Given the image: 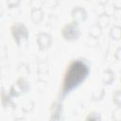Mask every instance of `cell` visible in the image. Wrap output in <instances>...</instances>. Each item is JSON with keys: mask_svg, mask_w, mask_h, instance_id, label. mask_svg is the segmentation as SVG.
Masks as SVG:
<instances>
[{"mask_svg": "<svg viewBox=\"0 0 121 121\" xmlns=\"http://www.w3.org/2000/svg\"><path fill=\"white\" fill-rule=\"evenodd\" d=\"M112 6L116 9H121V0H113Z\"/></svg>", "mask_w": 121, "mask_h": 121, "instance_id": "cell-17", "label": "cell"}, {"mask_svg": "<svg viewBox=\"0 0 121 121\" xmlns=\"http://www.w3.org/2000/svg\"><path fill=\"white\" fill-rule=\"evenodd\" d=\"M110 37L112 39V40H115V41H119L121 40V26H112L110 29Z\"/></svg>", "mask_w": 121, "mask_h": 121, "instance_id": "cell-9", "label": "cell"}, {"mask_svg": "<svg viewBox=\"0 0 121 121\" xmlns=\"http://www.w3.org/2000/svg\"><path fill=\"white\" fill-rule=\"evenodd\" d=\"M61 36L65 41L74 42L77 41L80 36V29L78 27V24L72 21L61 28Z\"/></svg>", "mask_w": 121, "mask_h": 121, "instance_id": "cell-3", "label": "cell"}, {"mask_svg": "<svg viewBox=\"0 0 121 121\" xmlns=\"http://www.w3.org/2000/svg\"><path fill=\"white\" fill-rule=\"evenodd\" d=\"M6 3L9 9H13V8H17L20 5L21 0H6Z\"/></svg>", "mask_w": 121, "mask_h": 121, "instance_id": "cell-15", "label": "cell"}, {"mask_svg": "<svg viewBox=\"0 0 121 121\" xmlns=\"http://www.w3.org/2000/svg\"><path fill=\"white\" fill-rule=\"evenodd\" d=\"M10 32L13 37V40L17 43L19 47L25 46L27 44L28 42V37H29V32L26 26L20 23L16 22L10 26Z\"/></svg>", "mask_w": 121, "mask_h": 121, "instance_id": "cell-2", "label": "cell"}, {"mask_svg": "<svg viewBox=\"0 0 121 121\" xmlns=\"http://www.w3.org/2000/svg\"><path fill=\"white\" fill-rule=\"evenodd\" d=\"M29 90V84L28 81L25 78H19L15 83H13L10 86L9 89V95L11 96H19L22 94L27 92Z\"/></svg>", "mask_w": 121, "mask_h": 121, "instance_id": "cell-4", "label": "cell"}, {"mask_svg": "<svg viewBox=\"0 0 121 121\" xmlns=\"http://www.w3.org/2000/svg\"><path fill=\"white\" fill-rule=\"evenodd\" d=\"M71 16H72V19L74 22L79 24L83 21L86 20L87 18V12L85 10V9H83L82 7L80 6H77V7H74L72 11H71Z\"/></svg>", "mask_w": 121, "mask_h": 121, "instance_id": "cell-6", "label": "cell"}, {"mask_svg": "<svg viewBox=\"0 0 121 121\" xmlns=\"http://www.w3.org/2000/svg\"><path fill=\"white\" fill-rule=\"evenodd\" d=\"M114 57L116 60H121V47H118L114 53Z\"/></svg>", "mask_w": 121, "mask_h": 121, "instance_id": "cell-18", "label": "cell"}, {"mask_svg": "<svg viewBox=\"0 0 121 121\" xmlns=\"http://www.w3.org/2000/svg\"><path fill=\"white\" fill-rule=\"evenodd\" d=\"M43 5L48 9H54L59 5V0H43Z\"/></svg>", "mask_w": 121, "mask_h": 121, "instance_id": "cell-14", "label": "cell"}, {"mask_svg": "<svg viewBox=\"0 0 121 121\" xmlns=\"http://www.w3.org/2000/svg\"><path fill=\"white\" fill-rule=\"evenodd\" d=\"M100 4H102V5H104V4H106L107 2H108V0H97Z\"/></svg>", "mask_w": 121, "mask_h": 121, "instance_id": "cell-19", "label": "cell"}, {"mask_svg": "<svg viewBox=\"0 0 121 121\" xmlns=\"http://www.w3.org/2000/svg\"><path fill=\"white\" fill-rule=\"evenodd\" d=\"M2 104H3V106H4L5 109L7 107L8 108H11V109H15V107H16V105L12 102L11 98L9 96H8L4 91L2 92Z\"/></svg>", "mask_w": 121, "mask_h": 121, "instance_id": "cell-11", "label": "cell"}, {"mask_svg": "<svg viewBox=\"0 0 121 121\" xmlns=\"http://www.w3.org/2000/svg\"><path fill=\"white\" fill-rule=\"evenodd\" d=\"M52 43V37L49 33L46 32H40L37 35V44L40 50H45L50 47Z\"/></svg>", "mask_w": 121, "mask_h": 121, "instance_id": "cell-5", "label": "cell"}, {"mask_svg": "<svg viewBox=\"0 0 121 121\" xmlns=\"http://www.w3.org/2000/svg\"><path fill=\"white\" fill-rule=\"evenodd\" d=\"M110 22H111V19H110V16L106 13H103L101 15L98 16V19H97V25L101 27V28H104V27H107L109 25H110Z\"/></svg>", "mask_w": 121, "mask_h": 121, "instance_id": "cell-10", "label": "cell"}, {"mask_svg": "<svg viewBox=\"0 0 121 121\" xmlns=\"http://www.w3.org/2000/svg\"><path fill=\"white\" fill-rule=\"evenodd\" d=\"M90 66L86 60H74L67 66L61 84V95H66L75 88L78 87L88 77Z\"/></svg>", "mask_w": 121, "mask_h": 121, "instance_id": "cell-1", "label": "cell"}, {"mask_svg": "<svg viewBox=\"0 0 121 121\" xmlns=\"http://www.w3.org/2000/svg\"><path fill=\"white\" fill-rule=\"evenodd\" d=\"M112 102L118 108H121V89L115 90L112 94Z\"/></svg>", "mask_w": 121, "mask_h": 121, "instance_id": "cell-13", "label": "cell"}, {"mask_svg": "<svg viewBox=\"0 0 121 121\" xmlns=\"http://www.w3.org/2000/svg\"><path fill=\"white\" fill-rule=\"evenodd\" d=\"M43 15H44V13L40 7H32L31 12H30V17L34 24L41 23L42 20L43 19Z\"/></svg>", "mask_w": 121, "mask_h": 121, "instance_id": "cell-7", "label": "cell"}, {"mask_svg": "<svg viewBox=\"0 0 121 121\" xmlns=\"http://www.w3.org/2000/svg\"><path fill=\"white\" fill-rule=\"evenodd\" d=\"M86 119H87V120H95V121H97V120H100L101 117H100V115H99L98 112H91V113L89 114V116L86 117Z\"/></svg>", "mask_w": 121, "mask_h": 121, "instance_id": "cell-16", "label": "cell"}, {"mask_svg": "<svg viewBox=\"0 0 121 121\" xmlns=\"http://www.w3.org/2000/svg\"><path fill=\"white\" fill-rule=\"evenodd\" d=\"M101 33H102V28H101L97 24L93 25V26L90 27V29H89V34H90V36L93 37V38H95V39L99 38L100 35H101Z\"/></svg>", "mask_w": 121, "mask_h": 121, "instance_id": "cell-12", "label": "cell"}, {"mask_svg": "<svg viewBox=\"0 0 121 121\" xmlns=\"http://www.w3.org/2000/svg\"><path fill=\"white\" fill-rule=\"evenodd\" d=\"M102 82L105 85H110L112 83V81L114 80V73L112 69H106L103 71L102 73V77H101Z\"/></svg>", "mask_w": 121, "mask_h": 121, "instance_id": "cell-8", "label": "cell"}]
</instances>
